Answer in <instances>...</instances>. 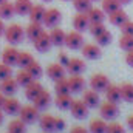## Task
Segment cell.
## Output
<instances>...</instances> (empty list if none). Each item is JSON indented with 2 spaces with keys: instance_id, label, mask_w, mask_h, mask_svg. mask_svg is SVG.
Instances as JSON below:
<instances>
[{
  "instance_id": "cell-16",
  "label": "cell",
  "mask_w": 133,
  "mask_h": 133,
  "mask_svg": "<svg viewBox=\"0 0 133 133\" xmlns=\"http://www.w3.org/2000/svg\"><path fill=\"white\" fill-rule=\"evenodd\" d=\"M68 84L71 93H81L85 88V79L82 77V74H71L68 77Z\"/></svg>"
},
{
  "instance_id": "cell-47",
  "label": "cell",
  "mask_w": 133,
  "mask_h": 133,
  "mask_svg": "<svg viewBox=\"0 0 133 133\" xmlns=\"http://www.w3.org/2000/svg\"><path fill=\"white\" fill-rule=\"evenodd\" d=\"M70 133H90L88 132V129H85V127H82V125H76V127H73Z\"/></svg>"
},
{
  "instance_id": "cell-22",
  "label": "cell",
  "mask_w": 133,
  "mask_h": 133,
  "mask_svg": "<svg viewBox=\"0 0 133 133\" xmlns=\"http://www.w3.org/2000/svg\"><path fill=\"white\" fill-rule=\"evenodd\" d=\"M43 33V26L40 22H30V25L25 28V36L33 42L36 37H39L40 34Z\"/></svg>"
},
{
  "instance_id": "cell-34",
  "label": "cell",
  "mask_w": 133,
  "mask_h": 133,
  "mask_svg": "<svg viewBox=\"0 0 133 133\" xmlns=\"http://www.w3.org/2000/svg\"><path fill=\"white\" fill-rule=\"evenodd\" d=\"M31 62H34V57H33L31 53H28V51H20V53H19L17 65L20 66V68H26Z\"/></svg>"
},
{
  "instance_id": "cell-54",
  "label": "cell",
  "mask_w": 133,
  "mask_h": 133,
  "mask_svg": "<svg viewBox=\"0 0 133 133\" xmlns=\"http://www.w3.org/2000/svg\"><path fill=\"white\" fill-rule=\"evenodd\" d=\"M3 2H6V0H0V3H3Z\"/></svg>"
},
{
  "instance_id": "cell-30",
  "label": "cell",
  "mask_w": 133,
  "mask_h": 133,
  "mask_svg": "<svg viewBox=\"0 0 133 133\" xmlns=\"http://www.w3.org/2000/svg\"><path fill=\"white\" fill-rule=\"evenodd\" d=\"M16 79H17V82H19L20 87H26L30 82H33L34 81V77L28 73L26 68H20V70L17 71V74H16Z\"/></svg>"
},
{
  "instance_id": "cell-41",
  "label": "cell",
  "mask_w": 133,
  "mask_h": 133,
  "mask_svg": "<svg viewBox=\"0 0 133 133\" xmlns=\"http://www.w3.org/2000/svg\"><path fill=\"white\" fill-rule=\"evenodd\" d=\"M105 30H107V28H105L104 22H91V23L88 25V31L91 33L93 37L98 36V34H101L102 31H105Z\"/></svg>"
},
{
  "instance_id": "cell-36",
  "label": "cell",
  "mask_w": 133,
  "mask_h": 133,
  "mask_svg": "<svg viewBox=\"0 0 133 133\" xmlns=\"http://www.w3.org/2000/svg\"><path fill=\"white\" fill-rule=\"evenodd\" d=\"M119 8H121V2L119 0H102V9L107 14H110V12L119 9Z\"/></svg>"
},
{
  "instance_id": "cell-42",
  "label": "cell",
  "mask_w": 133,
  "mask_h": 133,
  "mask_svg": "<svg viewBox=\"0 0 133 133\" xmlns=\"http://www.w3.org/2000/svg\"><path fill=\"white\" fill-rule=\"evenodd\" d=\"M11 74H12V66L6 65L5 62H2V64H0V81H3V79L9 77Z\"/></svg>"
},
{
  "instance_id": "cell-1",
  "label": "cell",
  "mask_w": 133,
  "mask_h": 133,
  "mask_svg": "<svg viewBox=\"0 0 133 133\" xmlns=\"http://www.w3.org/2000/svg\"><path fill=\"white\" fill-rule=\"evenodd\" d=\"M3 36H5L6 42H9V45H19V43H22V40L25 37V28L19 23H12V25L6 26Z\"/></svg>"
},
{
  "instance_id": "cell-10",
  "label": "cell",
  "mask_w": 133,
  "mask_h": 133,
  "mask_svg": "<svg viewBox=\"0 0 133 133\" xmlns=\"http://www.w3.org/2000/svg\"><path fill=\"white\" fill-rule=\"evenodd\" d=\"M33 45L34 48L37 50V51H40V53H45V51H48L51 46H53V42H51V37H50V34L48 33H43L40 34L39 37H36L33 40Z\"/></svg>"
},
{
  "instance_id": "cell-13",
  "label": "cell",
  "mask_w": 133,
  "mask_h": 133,
  "mask_svg": "<svg viewBox=\"0 0 133 133\" xmlns=\"http://www.w3.org/2000/svg\"><path fill=\"white\" fill-rule=\"evenodd\" d=\"M82 101L88 105V108H95L101 104V98H99V91L90 88V90H85L82 91Z\"/></svg>"
},
{
  "instance_id": "cell-45",
  "label": "cell",
  "mask_w": 133,
  "mask_h": 133,
  "mask_svg": "<svg viewBox=\"0 0 133 133\" xmlns=\"http://www.w3.org/2000/svg\"><path fill=\"white\" fill-rule=\"evenodd\" d=\"M65 125H66L65 119H64V118H57V116H56V132H62V130L65 129Z\"/></svg>"
},
{
  "instance_id": "cell-23",
  "label": "cell",
  "mask_w": 133,
  "mask_h": 133,
  "mask_svg": "<svg viewBox=\"0 0 133 133\" xmlns=\"http://www.w3.org/2000/svg\"><path fill=\"white\" fill-rule=\"evenodd\" d=\"M50 37H51L53 45H56V46H62V45H65L66 33L64 31V30H61L59 26H54V28H51V31H50Z\"/></svg>"
},
{
  "instance_id": "cell-7",
  "label": "cell",
  "mask_w": 133,
  "mask_h": 133,
  "mask_svg": "<svg viewBox=\"0 0 133 133\" xmlns=\"http://www.w3.org/2000/svg\"><path fill=\"white\" fill-rule=\"evenodd\" d=\"M70 111H71V116H74L76 119H84L88 116V105L82 99H74L70 107Z\"/></svg>"
},
{
  "instance_id": "cell-49",
  "label": "cell",
  "mask_w": 133,
  "mask_h": 133,
  "mask_svg": "<svg viewBox=\"0 0 133 133\" xmlns=\"http://www.w3.org/2000/svg\"><path fill=\"white\" fill-rule=\"evenodd\" d=\"M5 30H6V26H5V22H3V19L0 17V36H3V34H5Z\"/></svg>"
},
{
  "instance_id": "cell-58",
  "label": "cell",
  "mask_w": 133,
  "mask_h": 133,
  "mask_svg": "<svg viewBox=\"0 0 133 133\" xmlns=\"http://www.w3.org/2000/svg\"><path fill=\"white\" fill-rule=\"evenodd\" d=\"M43 133H45V132H43Z\"/></svg>"
},
{
  "instance_id": "cell-43",
  "label": "cell",
  "mask_w": 133,
  "mask_h": 133,
  "mask_svg": "<svg viewBox=\"0 0 133 133\" xmlns=\"http://www.w3.org/2000/svg\"><path fill=\"white\" fill-rule=\"evenodd\" d=\"M107 133H125V130L119 122H110L107 125Z\"/></svg>"
},
{
  "instance_id": "cell-55",
  "label": "cell",
  "mask_w": 133,
  "mask_h": 133,
  "mask_svg": "<svg viewBox=\"0 0 133 133\" xmlns=\"http://www.w3.org/2000/svg\"><path fill=\"white\" fill-rule=\"evenodd\" d=\"M42 2H51V0H42Z\"/></svg>"
},
{
  "instance_id": "cell-27",
  "label": "cell",
  "mask_w": 133,
  "mask_h": 133,
  "mask_svg": "<svg viewBox=\"0 0 133 133\" xmlns=\"http://www.w3.org/2000/svg\"><path fill=\"white\" fill-rule=\"evenodd\" d=\"M105 93V98L107 101H111V102H119V101L122 99V95H121V87L119 85H108L107 87V90L104 91Z\"/></svg>"
},
{
  "instance_id": "cell-50",
  "label": "cell",
  "mask_w": 133,
  "mask_h": 133,
  "mask_svg": "<svg viewBox=\"0 0 133 133\" xmlns=\"http://www.w3.org/2000/svg\"><path fill=\"white\" fill-rule=\"evenodd\" d=\"M127 125H129L130 130H133V115H130V116L127 118Z\"/></svg>"
},
{
  "instance_id": "cell-6",
  "label": "cell",
  "mask_w": 133,
  "mask_h": 133,
  "mask_svg": "<svg viewBox=\"0 0 133 133\" xmlns=\"http://www.w3.org/2000/svg\"><path fill=\"white\" fill-rule=\"evenodd\" d=\"M19 87H20V85H19L17 79L12 77V76H9V77L0 81V91H2L5 96H14V95L17 93V88H19Z\"/></svg>"
},
{
  "instance_id": "cell-15",
  "label": "cell",
  "mask_w": 133,
  "mask_h": 133,
  "mask_svg": "<svg viewBox=\"0 0 133 133\" xmlns=\"http://www.w3.org/2000/svg\"><path fill=\"white\" fill-rule=\"evenodd\" d=\"M88 25H90V20H88L87 12H77L73 17V26H74V30L84 33V31H88Z\"/></svg>"
},
{
  "instance_id": "cell-5",
  "label": "cell",
  "mask_w": 133,
  "mask_h": 133,
  "mask_svg": "<svg viewBox=\"0 0 133 133\" xmlns=\"http://www.w3.org/2000/svg\"><path fill=\"white\" fill-rule=\"evenodd\" d=\"M62 20V12L57 8H50L45 11V17H43V25L48 28H54L61 23Z\"/></svg>"
},
{
  "instance_id": "cell-11",
  "label": "cell",
  "mask_w": 133,
  "mask_h": 133,
  "mask_svg": "<svg viewBox=\"0 0 133 133\" xmlns=\"http://www.w3.org/2000/svg\"><path fill=\"white\" fill-rule=\"evenodd\" d=\"M39 125H40V129L45 133L56 132V116H53V115H50V113L40 115V118H39Z\"/></svg>"
},
{
  "instance_id": "cell-3",
  "label": "cell",
  "mask_w": 133,
  "mask_h": 133,
  "mask_svg": "<svg viewBox=\"0 0 133 133\" xmlns=\"http://www.w3.org/2000/svg\"><path fill=\"white\" fill-rule=\"evenodd\" d=\"M19 118H20L25 124H33V122H36V121H39V118H40V115H39V108L34 107V105H25V107H20Z\"/></svg>"
},
{
  "instance_id": "cell-52",
  "label": "cell",
  "mask_w": 133,
  "mask_h": 133,
  "mask_svg": "<svg viewBox=\"0 0 133 133\" xmlns=\"http://www.w3.org/2000/svg\"><path fill=\"white\" fill-rule=\"evenodd\" d=\"M119 2H121V5H127V3H130L132 0H119Z\"/></svg>"
},
{
  "instance_id": "cell-26",
  "label": "cell",
  "mask_w": 133,
  "mask_h": 133,
  "mask_svg": "<svg viewBox=\"0 0 133 133\" xmlns=\"http://www.w3.org/2000/svg\"><path fill=\"white\" fill-rule=\"evenodd\" d=\"M107 122L104 118H96V119H91L90 121V125H88V132L90 133H107Z\"/></svg>"
},
{
  "instance_id": "cell-48",
  "label": "cell",
  "mask_w": 133,
  "mask_h": 133,
  "mask_svg": "<svg viewBox=\"0 0 133 133\" xmlns=\"http://www.w3.org/2000/svg\"><path fill=\"white\" fill-rule=\"evenodd\" d=\"M125 62L130 66H133V50H129L127 54H125Z\"/></svg>"
},
{
  "instance_id": "cell-31",
  "label": "cell",
  "mask_w": 133,
  "mask_h": 133,
  "mask_svg": "<svg viewBox=\"0 0 133 133\" xmlns=\"http://www.w3.org/2000/svg\"><path fill=\"white\" fill-rule=\"evenodd\" d=\"M8 133H26V124L19 118L8 124Z\"/></svg>"
},
{
  "instance_id": "cell-18",
  "label": "cell",
  "mask_w": 133,
  "mask_h": 133,
  "mask_svg": "<svg viewBox=\"0 0 133 133\" xmlns=\"http://www.w3.org/2000/svg\"><path fill=\"white\" fill-rule=\"evenodd\" d=\"M51 101L53 99H51L50 91H46V90L43 88V90H42V91H40V93L33 99V105L34 107H37L39 110H43V108H46V107L51 104Z\"/></svg>"
},
{
  "instance_id": "cell-4",
  "label": "cell",
  "mask_w": 133,
  "mask_h": 133,
  "mask_svg": "<svg viewBox=\"0 0 133 133\" xmlns=\"http://www.w3.org/2000/svg\"><path fill=\"white\" fill-rule=\"evenodd\" d=\"M85 40H84V36L81 31L74 30V31H70L66 33V37H65V46H68L70 50H81L84 46Z\"/></svg>"
},
{
  "instance_id": "cell-51",
  "label": "cell",
  "mask_w": 133,
  "mask_h": 133,
  "mask_svg": "<svg viewBox=\"0 0 133 133\" xmlns=\"http://www.w3.org/2000/svg\"><path fill=\"white\" fill-rule=\"evenodd\" d=\"M5 99H6V96H5V95L0 91V108L3 107V102H5Z\"/></svg>"
},
{
  "instance_id": "cell-2",
  "label": "cell",
  "mask_w": 133,
  "mask_h": 133,
  "mask_svg": "<svg viewBox=\"0 0 133 133\" xmlns=\"http://www.w3.org/2000/svg\"><path fill=\"white\" fill-rule=\"evenodd\" d=\"M99 113H101V118H104L105 121L115 119V118L119 115L118 104H116V102H111V101L102 102V104H99Z\"/></svg>"
},
{
  "instance_id": "cell-40",
  "label": "cell",
  "mask_w": 133,
  "mask_h": 133,
  "mask_svg": "<svg viewBox=\"0 0 133 133\" xmlns=\"http://www.w3.org/2000/svg\"><path fill=\"white\" fill-rule=\"evenodd\" d=\"M26 70H28V73L33 76L34 79H39L40 76H42V73H43V70H42V66H40V64L39 62H31L30 65L26 66Z\"/></svg>"
},
{
  "instance_id": "cell-38",
  "label": "cell",
  "mask_w": 133,
  "mask_h": 133,
  "mask_svg": "<svg viewBox=\"0 0 133 133\" xmlns=\"http://www.w3.org/2000/svg\"><path fill=\"white\" fill-rule=\"evenodd\" d=\"M73 6L77 12H87L91 8V0H73Z\"/></svg>"
},
{
  "instance_id": "cell-46",
  "label": "cell",
  "mask_w": 133,
  "mask_h": 133,
  "mask_svg": "<svg viewBox=\"0 0 133 133\" xmlns=\"http://www.w3.org/2000/svg\"><path fill=\"white\" fill-rule=\"evenodd\" d=\"M68 61H70V57L66 56V53H59V54H57V62H59V64H62L64 66H66Z\"/></svg>"
},
{
  "instance_id": "cell-17",
  "label": "cell",
  "mask_w": 133,
  "mask_h": 133,
  "mask_svg": "<svg viewBox=\"0 0 133 133\" xmlns=\"http://www.w3.org/2000/svg\"><path fill=\"white\" fill-rule=\"evenodd\" d=\"M65 73H66V68L62 64H59V62H54V64L48 65V68H46V74L53 81H57L61 77H65Z\"/></svg>"
},
{
  "instance_id": "cell-12",
  "label": "cell",
  "mask_w": 133,
  "mask_h": 133,
  "mask_svg": "<svg viewBox=\"0 0 133 133\" xmlns=\"http://www.w3.org/2000/svg\"><path fill=\"white\" fill-rule=\"evenodd\" d=\"M81 50H82V54L85 59L95 61V59L101 57V45H98V43H84V46Z\"/></svg>"
},
{
  "instance_id": "cell-28",
  "label": "cell",
  "mask_w": 133,
  "mask_h": 133,
  "mask_svg": "<svg viewBox=\"0 0 133 133\" xmlns=\"http://www.w3.org/2000/svg\"><path fill=\"white\" fill-rule=\"evenodd\" d=\"M54 104H56V107L61 108V110H70V107H71V104H73L71 93L56 95V98H54Z\"/></svg>"
},
{
  "instance_id": "cell-25",
  "label": "cell",
  "mask_w": 133,
  "mask_h": 133,
  "mask_svg": "<svg viewBox=\"0 0 133 133\" xmlns=\"http://www.w3.org/2000/svg\"><path fill=\"white\" fill-rule=\"evenodd\" d=\"M33 2L31 0H16L14 2V9H16V14L19 16H28L31 8H33Z\"/></svg>"
},
{
  "instance_id": "cell-57",
  "label": "cell",
  "mask_w": 133,
  "mask_h": 133,
  "mask_svg": "<svg viewBox=\"0 0 133 133\" xmlns=\"http://www.w3.org/2000/svg\"><path fill=\"white\" fill-rule=\"evenodd\" d=\"M91 2H96V0H91Z\"/></svg>"
},
{
  "instance_id": "cell-44",
  "label": "cell",
  "mask_w": 133,
  "mask_h": 133,
  "mask_svg": "<svg viewBox=\"0 0 133 133\" xmlns=\"http://www.w3.org/2000/svg\"><path fill=\"white\" fill-rule=\"evenodd\" d=\"M121 31L122 34H133V22L132 20H127L121 25Z\"/></svg>"
},
{
  "instance_id": "cell-35",
  "label": "cell",
  "mask_w": 133,
  "mask_h": 133,
  "mask_svg": "<svg viewBox=\"0 0 133 133\" xmlns=\"http://www.w3.org/2000/svg\"><path fill=\"white\" fill-rule=\"evenodd\" d=\"M121 87V95H122V99L125 102H133V84H122L119 85Z\"/></svg>"
},
{
  "instance_id": "cell-14",
  "label": "cell",
  "mask_w": 133,
  "mask_h": 133,
  "mask_svg": "<svg viewBox=\"0 0 133 133\" xmlns=\"http://www.w3.org/2000/svg\"><path fill=\"white\" fill-rule=\"evenodd\" d=\"M20 102L16 99V98H12V96H6V99L3 102V107H2V110H3V113H6V115H19V111H20Z\"/></svg>"
},
{
  "instance_id": "cell-53",
  "label": "cell",
  "mask_w": 133,
  "mask_h": 133,
  "mask_svg": "<svg viewBox=\"0 0 133 133\" xmlns=\"http://www.w3.org/2000/svg\"><path fill=\"white\" fill-rule=\"evenodd\" d=\"M2 122H3V110L0 108V124H2Z\"/></svg>"
},
{
  "instance_id": "cell-37",
  "label": "cell",
  "mask_w": 133,
  "mask_h": 133,
  "mask_svg": "<svg viewBox=\"0 0 133 133\" xmlns=\"http://www.w3.org/2000/svg\"><path fill=\"white\" fill-rule=\"evenodd\" d=\"M119 46L125 51L133 50V34H122L119 39Z\"/></svg>"
},
{
  "instance_id": "cell-33",
  "label": "cell",
  "mask_w": 133,
  "mask_h": 133,
  "mask_svg": "<svg viewBox=\"0 0 133 133\" xmlns=\"http://www.w3.org/2000/svg\"><path fill=\"white\" fill-rule=\"evenodd\" d=\"M54 91L56 95H65V93H71L70 91V84L66 77H61L57 81H54Z\"/></svg>"
},
{
  "instance_id": "cell-32",
  "label": "cell",
  "mask_w": 133,
  "mask_h": 133,
  "mask_svg": "<svg viewBox=\"0 0 133 133\" xmlns=\"http://www.w3.org/2000/svg\"><path fill=\"white\" fill-rule=\"evenodd\" d=\"M87 16H88V20H90V23L91 22H104V19H105V12H104V9L102 8H90L88 11H87Z\"/></svg>"
},
{
  "instance_id": "cell-29",
  "label": "cell",
  "mask_w": 133,
  "mask_h": 133,
  "mask_svg": "<svg viewBox=\"0 0 133 133\" xmlns=\"http://www.w3.org/2000/svg\"><path fill=\"white\" fill-rule=\"evenodd\" d=\"M16 14V9H14V3L11 2H3L0 3V17L5 20V19H11L12 16Z\"/></svg>"
},
{
  "instance_id": "cell-9",
  "label": "cell",
  "mask_w": 133,
  "mask_h": 133,
  "mask_svg": "<svg viewBox=\"0 0 133 133\" xmlns=\"http://www.w3.org/2000/svg\"><path fill=\"white\" fill-rule=\"evenodd\" d=\"M19 50L14 46V45H9V46H6L5 50H3V53H2V62H5L6 65H17V59H19Z\"/></svg>"
},
{
  "instance_id": "cell-39",
  "label": "cell",
  "mask_w": 133,
  "mask_h": 133,
  "mask_svg": "<svg viewBox=\"0 0 133 133\" xmlns=\"http://www.w3.org/2000/svg\"><path fill=\"white\" fill-rule=\"evenodd\" d=\"M95 40L98 42V45L105 46V45H108V43L111 42V33H110L108 30H105V31H102L101 34L95 36Z\"/></svg>"
},
{
  "instance_id": "cell-21",
  "label": "cell",
  "mask_w": 133,
  "mask_h": 133,
  "mask_svg": "<svg viewBox=\"0 0 133 133\" xmlns=\"http://www.w3.org/2000/svg\"><path fill=\"white\" fill-rule=\"evenodd\" d=\"M43 90V87H42V84L37 81V79H34L33 82H30L26 87H25V96H26V99L28 101H33L40 91Z\"/></svg>"
},
{
  "instance_id": "cell-8",
  "label": "cell",
  "mask_w": 133,
  "mask_h": 133,
  "mask_svg": "<svg viewBox=\"0 0 133 133\" xmlns=\"http://www.w3.org/2000/svg\"><path fill=\"white\" fill-rule=\"evenodd\" d=\"M108 85H110V81L102 73H96L90 77V88H93L96 91H105Z\"/></svg>"
},
{
  "instance_id": "cell-19",
  "label": "cell",
  "mask_w": 133,
  "mask_h": 133,
  "mask_svg": "<svg viewBox=\"0 0 133 133\" xmlns=\"http://www.w3.org/2000/svg\"><path fill=\"white\" fill-rule=\"evenodd\" d=\"M65 68L70 74H82L85 71V62L79 57H73V59L68 61Z\"/></svg>"
},
{
  "instance_id": "cell-20",
  "label": "cell",
  "mask_w": 133,
  "mask_h": 133,
  "mask_svg": "<svg viewBox=\"0 0 133 133\" xmlns=\"http://www.w3.org/2000/svg\"><path fill=\"white\" fill-rule=\"evenodd\" d=\"M108 20H110L111 25H115V26H121L124 22L129 20V17H127V12H125L124 9L119 8V9H116V11H113V12L108 14Z\"/></svg>"
},
{
  "instance_id": "cell-24",
  "label": "cell",
  "mask_w": 133,
  "mask_h": 133,
  "mask_svg": "<svg viewBox=\"0 0 133 133\" xmlns=\"http://www.w3.org/2000/svg\"><path fill=\"white\" fill-rule=\"evenodd\" d=\"M45 11L46 8L43 5H33L28 17H30V22H40L43 23V17H45Z\"/></svg>"
},
{
  "instance_id": "cell-56",
  "label": "cell",
  "mask_w": 133,
  "mask_h": 133,
  "mask_svg": "<svg viewBox=\"0 0 133 133\" xmlns=\"http://www.w3.org/2000/svg\"><path fill=\"white\" fill-rule=\"evenodd\" d=\"M64 2H70V0H64Z\"/></svg>"
}]
</instances>
